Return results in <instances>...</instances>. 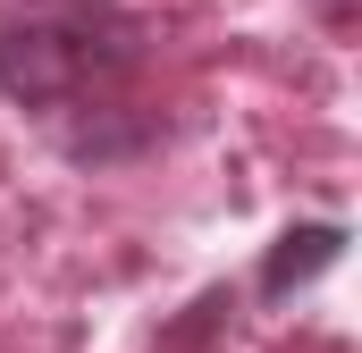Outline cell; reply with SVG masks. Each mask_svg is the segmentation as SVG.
<instances>
[{
  "label": "cell",
  "instance_id": "6da1fadb",
  "mask_svg": "<svg viewBox=\"0 0 362 353\" xmlns=\"http://www.w3.org/2000/svg\"><path fill=\"white\" fill-rule=\"evenodd\" d=\"M127 68H135V25H118V17L68 8V17L0 25V92H8L17 109H76V101H101Z\"/></svg>",
  "mask_w": 362,
  "mask_h": 353
},
{
  "label": "cell",
  "instance_id": "7a4b0ae2",
  "mask_svg": "<svg viewBox=\"0 0 362 353\" xmlns=\"http://www.w3.org/2000/svg\"><path fill=\"white\" fill-rule=\"evenodd\" d=\"M337 253H346V227H337V219H312V227H286V236H278L270 244V261H262V294H295V286H312V277H320V269L337 261Z\"/></svg>",
  "mask_w": 362,
  "mask_h": 353
},
{
  "label": "cell",
  "instance_id": "3957f363",
  "mask_svg": "<svg viewBox=\"0 0 362 353\" xmlns=\"http://www.w3.org/2000/svg\"><path fill=\"white\" fill-rule=\"evenodd\" d=\"M320 17H329V25L346 34V25H354V0H320Z\"/></svg>",
  "mask_w": 362,
  "mask_h": 353
},
{
  "label": "cell",
  "instance_id": "277c9868",
  "mask_svg": "<svg viewBox=\"0 0 362 353\" xmlns=\"http://www.w3.org/2000/svg\"><path fill=\"white\" fill-rule=\"evenodd\" d=\"M51 8H110V0H51Z\"/></svg>",
  "mask_w": 362,
  "mask_h": 353
}]
</instances>
